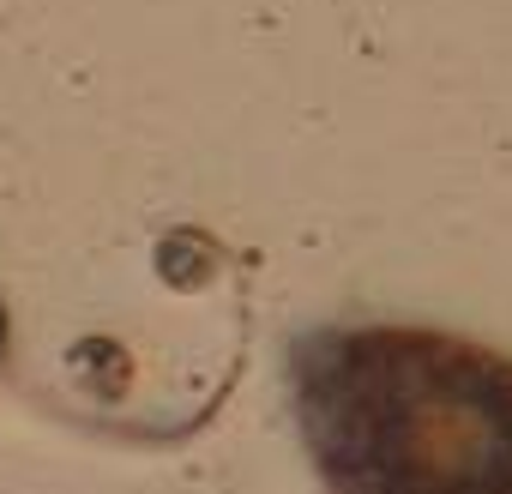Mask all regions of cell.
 Masks as SVG:
<instances>
[{
	"label": "cell",
	"instance_id": "cell-1",
	"mask_svg": "<svg viewBox=\"0 0 512 494\" xmlns=\"http://www.w3.org/2000/svg\"><path fill=\"white\" fill-rule=\"evenodd\" d=\"M326 494H512V356L434 326H320L284 356Z\"/></svg>",
	"mask_w": 512,
	"mask_h": 494
},
{
	"label": "cell",
	"instance_id": "cell-2",
	"mask_svg": "<svg viewBox=\"0 0 512 494\" xmlns=\"http://www.w3.org/2000/svg\"><path fill=\"white\" fill-rule=\"evenodd\" d=\"M0 362H7V308H0Z\"/></svg>",
	"mask_w": 512,
	"mask_h": 494
}]
</instances>
